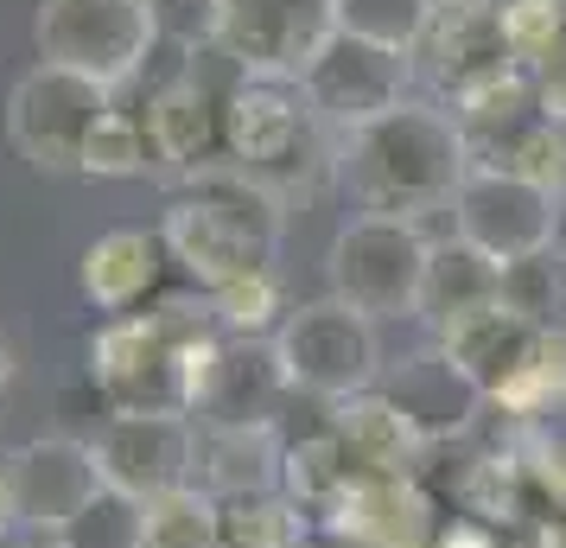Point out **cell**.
Masks as SVG:
<instances>
[{"label": "cell", "mask_w": 566, "mask_h": 548, "mask_svg": "<svg viewBox=\"0 0 566 548\" xmlns=\"http://www.w3.org/2000/svg\"><path fill=\"white\" fill-rule=\"evenodd\" d=\"M408 83H413V52H388V45L337 32L332 45L312 58L300 90L318 108V122L344 141V134L369 128V122H382L388 108L408 103Z\"/></svg>", "instance_id": "11"}, {"label": "cell", "mask_w": 566, "mask_h": 548, "mask_svg": "<svg viewBox=\"0 0 566 548\" xmlns=\"http://www.w3.org/2000/svg\"><path fill=\"white\" fill-rule=\"evenodd\" d=\"M433 242L420 224L401 217H350L332 236L325 281L332 300H344L363 319H420V288H427Z\"/></svg>", "instance_id": "6"}, {"label": "cell", "mask_w": 566, "mask_h": 548, "mask_svg": "<svg viewBox=\"0 0 566 548\" xmlns=\"http://www.w3.org/2000/svg\"><path fill=\"white\" fill-rule=\"evenodd\" d=\"M166 275H172V249H166V236L159 230H103L77 261V293L90 313L103 319H128L140 307H154L159 288H166Z\"/></svg>", "instance_id": "16"}, {"label": "cell", "mask_w": 566, "mask_h": 548, "mask_svg": "<svg viewBox=\"0 0 566 548\" xmlns=\"http://www.w3.org/2000/svg\"><path fill=\"white\" fill-rule=\"evenodd\" d=\"M496 13H503V32H510V52L522 71L566 39V0H503Z\"/></svg>", "instance_id": "29"}, {"label": "cell", "mask_w": 566, "mask_h": 548, "mask_svg": "<svg viewBox=\"0 0 566 548\" xmlns=\"http://www.w3.org/2000/svg\"><path fill=\"white\" fill-rule=\"evenodd\" d=\"M13 376H20V344H13L7 332H0V395L13 390Z\"/></svg>", "instance_id": "34"}, {"label": "cell", "mask_w": 566, "mask_h": 548, "mask_svg": "<svg viewBox=\"0 0 566 548\" xmlns=\"http://www.w3.org/2000/svg\"><path fill=\"white\" fill-rule=\"evenodd\" d=\"M230 83L217 90V83H205L198 64H191V71H179V77L147 103V141H154V159L166 173L191 179V173L223 166V103H230Z\"/></svg>", "instance_id": "17"}, {"label": "cell", "mask_w": 566, "mask_h": 548, "mask_svg": "<svg viewBox=\"0 0 566 548\" xmlns=\"http://www.w3.org/2000/svg\"><path fill=\"white\" fill-rule=\"evenodd\" d=\"M464 173H471L464 134L433 103H401L382 122L337 141V179L363 217L420 224L427 210H452Z\"/></svg>", "instance_id": "1"}, {"label": "cell", "mask_w": 566, "mask_h": 548, "mask_svg": "<svg viewBox=\"0 0 566 548\" xmlns=\"http://www.w3.org/2000/svg\"><path fill=\"white\" fill-rule=\"evenodd\" d=\"M332 434L337 446L350 453V466L363 478H388V472H408L413 446H427L413 434V421L388 402L382 390H363V395H344L332 402Z\"/></svg>", "instance_id": "18"}, {"label": "cell", "mask_w": 566, "mask_h": 548, "mask_svg": "<svg viewBox=\"0 0 566 548\" xmlns=\"http://www.w3.org/2000/svg\"><path fill=\"white\" fill-rule=\"evenodd\" d=\"M90 446H96L103 485L140 497V504H154V497L198 478V427H191V415H108Z\"/></svg>", "instance_id": "12"}, {"label": "cell", "mask_w": 566, "mask_h": 548, "mask_svg": "<svg viewBox=\"0 0 566 548\" xmlns=\"http://www.w3.org/2000/svg\"><path fill=\"white\" fill-rule=\"evenodd\" d=\"M503 300V268L490 256H478L471 242L459 236H446L433 242V261H427V288H420V319L433 325V332H452L459 319L484 313Z\"/></svg>", "instance_id": "19"}, {"label": "cell", "mask_w": 566, "mask_h": 548, "mask_svg": "<svg viewBox=\"0 0 566 548\" xmlns=\"http://www.w3.org/2000/svg\"><path fill=\"white\" fill-rule=\"evenodd\" d=\"M217 325L230 332V339H274L286 325V293H281V275H249V281H230V288L205 293Z\"/></svg>", "instance_id": "26"}, {"label": "cell", "mask_w": 566, "mask_h": 548, "mask_svg": "<svg viewBox=\"0 0 566 548\" xmlns=\"http://www.w3.org/2000/svg\"><path fill=\"white\" fill-rule=\"evenodd\" d=\"M560 198H566V122H560Z\"/></svg>", "instance_id": "35"}, {"label": "cell", "mask_w": 566, "mask_h": 548, "mask_svg": "<svg viewBox=\"0 0 566 548\" xmlns=\"http://www.w3.org/2000/svg\"><path fill=\"white\" fill-rule=\"evenodd\" d=\"M286 395H293V383L274 358V339H230L223 332L205 364L191 415L205 427H274Z\"/></svg>", "instance_id": "15"}, {"label": "cell", "mask_w": 566, "mask_h": 548, "mask_svg": "<svg viewBox=\"0 0 566 548\" xmlns=\"http://www.w3.org/2000/svg\"><path fill=\"white\" fill-rule=\"evenodd\" d=\"M413 71L433 83L439 96L464 103L471 90L522 71L510 52V32H503V13L496 7H464V0H446L439 20L427 27V39L413 45Z\"/></svg>", "instance_id": "14"}, {"label": "cell", "mask_w": 566, "mask_h": 548, "mask_svg": "<svg viewBox=\"0 0 566 548\" xmlns=\"http://www.w3.org/2000/svg\"><path fill=\"white\" fill-rule=\"evenodd\" d=\"M223 339L217 313L166 300L154 313L103 319L90 339V390L108 415H191L210 351Z\"/></svg>", "instance_id": "2"}, {"label": "cell", "mask_w": 566, "mask_h": 548, "mask_svg": "<svg viewBox=\"0 0 566 548\" xmlns=\"http://www.w3.org/2000/svg\"><path fill=\"white\" fill-rule=\"evenodd\" d=\"M274 358H281L293 395H318V402L363 395V390H376V376H382L376 319L350 313L344 300L293 307L286 325L274 332Z\"/></svg>", "instance_id": "9"}, {"label": "cell", "mask_w": 566, "mask_h": 548, "mask_svg": "<svg viewBox=\"0 0 566 548\" xmlns=\"http://www.w3.org/2000/svg\"><path fill=\"white\" fill-rule=\"evenodd\" d=\"M528 83H535L541 108H547L554 122H566V39L541 58V64H528Z\"/></svg>", "instance_id": "30"}, {"label": "cell", "mask_w": 566, "mask_h": 548, "mask_svg": "<svg viewBox=\"0 0 566 548\" xmlns=\"http://www.w3.org/2000/svg\"><path fill=\"white\" fill-rule=\"evenodd\" d=\"M32 45H39V64H64L103 90H122L128 77H140V64L159 45V7L154 0H39Z\"/></svg>", "instance_id": "5"}, {"label": "cell", "mask_w": 566, "mask_h": 548, "mask_svg": "<svg viewBox=\"0 0 566 548\" xmlns=\"http://www.w3.org/2000/svg\"><path fill=\"white\" fill-rule=\"evenodd\" d=\"M159 236L185 281H198V293H217L249 275H274L286 236V198H274L268 185H255L235 166H210L172 192Z\"/></svg>", "instance_id": "3"}, {"label": "cell", "mask_w": 566, "mask_h": 548, "mask_svg": "<svg viewBox=\"0 0 566 548\" xmlns=\"http://www.w3.org/2000/svg\"><path fill=\"white\" fill-rule=\"evenodd\" d=\"M382 395L413 421V434H420V441L459 434L464 421H471V409L484 402V395H478L459 370H452V358H446V351H420V358H408V364H401V376H395Z\"/></svg>", "instance_id": "20"}, {"label": "cell", "mask_w": 566, "mask_h": 548, "mask_svg": "<svg viewBox=\"0 0 566 548\" xmlns=\"http://www.w3.org/2000/svg\"><path fill=\"white\" fill-rule=\"evenodd\" d=\"M27 523H20V504H13V485H7V466H0V548L13 542Z\"/></svg>", "instance_id": "33"}, {"label": "cell", "mask_w": 566, "mask_h": 548, "mask_svg": "<svg viewBox=\"0 0 566 548\" xmlns=\"http://www.w3.org/2000/svg\"><path fill=\"white\" fill-rule=\"evenodd\" d=\"M560 210L566 198L554 185L496 173V166H471L459 198H452V236L503 268L515 256H535L547 242H560Z\"/></svg>", "instance_id": "10"}, {"label": "cell", "mask_w": 566, "mask_h": 548, "mask_svg": "<svg viewBox=\"0 0 566 548\" xmlns=\"http://www.w3.org/2000/svg\"><path fill=\"white\" fill-rule=\"evenodd\" d=\"M337 39V0H217L210 52L235 77L300 83Z\"/></svg>", "instance_id": "7"}, {"label": "cell", "mask_w": 566, "mask_h": 548, "mask_svg": "<svg viewBox=\"0 0 566 548\" xmlns=\"http://www.w3.org/2000/svg\"><path fill=\"white\" fill-rule=\"evenodd\" d=\"M0 466H7V485H13L20 523H27V529H45V536H57L90 497L103 492L96 446L77 441V434H39V441L13 446Z\"/></svg>", "instance_id": "13"}, {"label": "cell", "mask_w": 566, "mask_h": 548, "mask_svg": "<svg viewBox=\"0 0 566 548\" xmlns=\"http://www.w3.org/2000/svg\"><path fill=\"white\" fill-rule=\"evenodd\" d=\"M147 548H217V497L179 485L147 504Z\"/></svg>", "instance_id": "28"}, {"label": "cell", "mask_w": 566, "mask_h": 548, "mask_svg": "<svg viewBox=\"0 0 566 548\" xmlns=\"http://www.w3.org/2000/svg\"><path fill=\"white\" fill-rule=\"evenodd\" d=\"M108 108H115V90L77 77L64 64H32L7 96V141L32 173L64 179V173H83V147L103 128Z\"/></svg>", "instance_id": "8"}, {"label": "cell", "mask_w": 566, "mask_h": 548, "mask_svg": "<svg viewBox=\"0 0 566 548\" xmlns=\"http://www.w3.org/2000/svg\"><path fill=\"white\" fill-rule=\"evenodd\" d=\"M439 7L446 0H337V32L388 45V52H413L439 20Z\"/></svg>", "instance_id": "23"}, {"label": "cell", "mask_w": 566, "mask_h": 548, "mask_svg": "<svg viewBox=\"0 0 566 548\" xmlns=\"http://www.w3.org/2000/svg\"><path fill=\"white\" fill-rule=\"evenodd\" d=\"M503 307L515 319H528L535 332H547V339H566V249L560 242L503 261Z\"/></svg>", "instance_id": "22"}, {"label": "cell", "mask_w": 566, "mask_h": 548, "mask_svg": "<svg viewBox=\"0 0 566 548\" xmlns=\"http://www.w3.org/2000/svg\"><path fill=\"white\" fill-rule=\"evenodd\" d=\"M217 548H300V523L274 492L217 497Z\"/></svg>", "instance_id": "25"}, {"label": "cell", "mask_w": 566, "mask_h": 548, "mask_svg": "<svg viewBox=\"0 0 566 548\" xmlns=\"http://www.w3.org/2000/svg\"><path fill=\"white\" fill-rule=\"evenodd\" d=\"M52 548H147V504L128 492H115V485H103L52 536Z\"/></svg>", "instance_id": "24"}, {"label": "cell", "mask_w": 566, "mask_h": 548, "mask_svg": "<svg viewBox=\"0 0 566 548\" xmlns=\"http://www.w3.org/2000/svg\"><path fill=\"white\" fill-rule=\"evenodd\" d=\"M439 548H496V536H490L484 523H452V529L439 536Z\"/></svg>", "instance_id": "32"}, {"label": "cell", "mask_w": 566, "mask_h": 548, "mask_svg": "<svg viewBox=\"0 0 566 548\" xmlns=\"http://www.w3.org/2000/svg\"><path fill=\"white\" fill-rule=\"evenodd\" d=\"M198 466L210 497H249L281 485L274 427H198Z\"/></svg>", "instance_id": "21"}, {"label": "cell", "mask_w": 566, "mask_h": 548, "mask_svg": "<svg viewBox=\"0 0 566 548\" xmlns=\"http://www.w3.org/2000/svg\"><path fill=\"white\" fill-rule=\"evenodd\" d=\"M223 166L249 173L274 198H293L337 166V134L318 122L300 83L235 77L223 103Z\"/></svg>", "instance_id": "4"}, {"label": "cell", "mask_w": 566, "mask_h": 548, "mask_svg": "<svg viewBox=\"0 0 566 548\" xmlns=\"http://www.w3.org/2000/svg\"><path fill=\"white\" fill-rule=\"evenodd\" d=\"M154 166L159 159H154V141H147V122L128 115V108H108L103 128L83 147V179H140Z\"/></svg>", "instance_id": "27"}, {"label": "cell", "mask_w": 566, "mask_h": 548, "mask_svg": "<svg viewBox=\"0 0 566 548\" xmlns=\"http://www.w3.org/2000/svg\"><path fill=\"white\" fill-rule=\"evenodd\" d=\"M541 485H547V492H554V504L566 510V441L547 446V459H541Z\"/></svg>", "instance_id": "31"}]
</instances>
